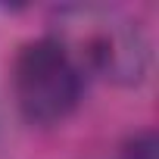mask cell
I'll return each mask as SVG.
<instances>
[{"label":"cell","instance_id":"cell-4","mask_svg":"<svg viewBox=\"0 0 159 159\" xmlns=\"http://www.w3.org/2000/svg\"><path fill=\"white\" fill-rule=\"evenodd\" d=\"M0 131H3V119H0Z\"/></svg>","mask_w":159,"mask_h":159},{"label":"cell","instance_id":"cell-3","mask_svg":"<svg viewBox=\"0 0 159 159\" xmlns=\"http://www.w3.org/2000/svg\"><path fill=\"white\" fill-rule=\"evenodd\" d=\"M122 159H159V140L153 128H143L131 134L122 147Z\"/></svg>","mask_w":159,"mask_h":159},{"label":"cell","instance_id":"cell-1","mask_svg":"<svg viewBox=\"0 0 159 159\" xmlns=\"http://www.w3.org/2000/svg\"><path fill=\"white\" fill-rule=\"evenodd\" d=\"M69 28H81L78 38H56L66 44V50L75 56V62L84 69H94L106 81L131 88L140 84L147 66H150V44L137 22L128 16L106 10V7H66L59 10V22Z\"/></svg>","mask_w":159,"mask_h":159},{"label":"cell","instance_id":"cell-2","mask_svg":"<svg viewBox=\"0 0 159 159\" xmlns=\"http://www.w3.org/2000/svg\"><path fill=\"white\" fill-rule=\"evenodd\" d=\"M13 100L25 122L59 125L69 119L84 94V72L53 34L34 38L19 47L13 59Z\"/></svg>","mask_w":159,"mask_h":159}]
</instances>
